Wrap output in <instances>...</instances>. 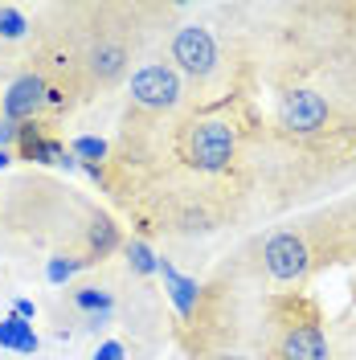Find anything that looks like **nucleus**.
<instances>
[{
    "label": "nucleus",
    "instance_id": "nucleus-1",
    "mask_svg": "<svg viewBox=\"0 0 356 360\" xmlns=\"http://www.w3.org/2000/svg\"><path fill=\"white\" fill-rule=\"evenodd\" d=\"M270 323H274V336H270L267 360H332L324 315L299 291L287 295V299H274Z\"/></svg>",
    "mask_w": 356,
    "mask_h": 360
},
{
    "label": "nucleus",
    "instance_id": "nucleus-2",
    "mask_svg": "<svg viewBox=\"0 0 356 360\" xmlns=\"http://www.w3.org/2000/svg\"><path fill=\"white\" fill-rule=\"evenodd\" d=\"M238 148H242V131L234 127V119H222V115L189 119L177 131V156L193 172H205V176L225 172L238 160Z\"/></svg>",
    "mask_w": 356,
    "mask_h": 360
},
{
    "label": "nucleus",
    "instance_id": "nucleus-3",
    "mask_svg": "<svg viewBox=\"0 0 356 360\" xmlns=\"http://www.w3.org/2000/svg\"><path fill=\"white\" fill-rule=\"evenodd\" d=\"M262 270L283 287H303L307 274L315 270L312 242L303 229H279L262 242Z\"/></svg>",
    "mask_w": 356,
    "mask_h": 360
},
{
    "label": "nucleus",
    "instance_id": "nucleus-4",
    "mask_svg": "<svg viewBox=\"0 0 356 360\" xmlns=\"http://www.w3.org/2000/svg\"><path fill=\"white\" fill-rule=\"evenodd\" d=\"M180 74L168 62H144V66L132 74V103L139 111H152V115H164V111H177L180 107Z\"/></svg>",
    "mask_w": 356,
    "mask_h": 360
},
{
    "label": "nucleus",
    "instance_id": "nucleus-5",
    "mask_svg": "<svg viewBox=\"0 0 356 360\" xmlns=\"http://www.w3.org/2000/svg\"><path fill=\"white\" fill-rule=\"evenodd\" d=\"M172 70L205 82L217 70V41L205 25H180L172 33Z\"/></svg>",
    "mask_w": 356,
    "mask_h": 360
},
{
    "label": "nucleus",
    "instance_id": "nucleus-6",
    "mask_svg": "<svg viewBox=\"0 0 356 360\" xmlns=\"http://www.w3.org/2000/svg\"><path fill=\"white\" fill-rule=\"evenodd\" d=\"M132 66V45L123 33H98L82 53V70H87L90 86H115Z\"/></svg>",
    "mask_w": 356,
    "mask_h": 360
},
{
    "label": "nucleus",
    "instance_id": "nucleus-7",
    "mask_svg": "<svg viewBox=\"0 0 356 360\" xmlns=\"http://www.w3.org/2000/svg\"><path fill=\"white\" fill-rule=\"evenodd\" d=\"M328 119H332V107L319 90L295 86L279 98V127L287 135H315L328 127Z\"/></svg>",
    "mask_w": 356,
    "mask_h": 360
},
{
    "label": "nucleus",
    "instance_id": "nucleus-8",
    "mask_svg": "<svg viewBox=\"0 0 356 360\" xmlns=\"http://www.w3.org/2000/svg\"><path fill=\"white\" fill-rule=\"evenodd\" d=\"M45 90H49L45 74H21V78L8 86V94H4V119H8V123H29V119H37V111L45 107Z\"/></svg>",
    "mask_w": 356,
    "mask_h": 360
},
{
    "label": "nucleus",
    "instance_id": "nucleus-9",
    "mask_svg": "<svg viewBox=\"0 0 356 360\" xmlns=\"http://www.w3.org/2000/svg\"><path fill=\"white\" fill-rule=\"evenodd\" d=\"M160 278H164V291H168V299H172V307H177L180 319H193L201 307V283L197 278H189V274H180L168 258H160Z\"/></svg>",
    "mask_w": 356,
    "mask_h": 360
},
{
    "label": "nucleus",
    "instance_id": "nucleus-10",
    "mask_svg": "<svg viewBox=\"0 0 356 360\" xmlns=\"http://www.w3.org/2000/svg\"><path fill=\"white\" fill-rule=\"evenodd\" d=\"M119 246H123L119 225H115L107 213H94L90 225H87V262H103V258H111Z\"/></svg>",
    "mask_w": 356,
    "mask_h": 360
},
{
    "label": "nucleus",
    "instance_id": "nucleus-11",
    "mask_svg": "<svg viewBox=\"0 0 356 360\" xmlns=\"http://www.w3.org/2000/svg\"><path fill=\"white\" fill-rule=\"evenodd\" d=\"M0 348H13V352H37L42 348V340H37V332H33V323L29 319H21V315H4L0 319Z\"/></svg>",
    "mask_w": 356,
    "mask_h": 360
},
{
    "label": "nucleus",
    "instance_id": "nucleus-12",
    "mask_svg": "<svg viewBox=\"0 0 356 360\" xmlns=\"http://www.w3.org/2000/svg\"><path fill=\"white\" fill-rule=\"evenodd\" d=\"M82 266H90L87 258H74V254H53V258L45 262V278H49L53 287H62V283H70V278H74Z\"/></svg>",
    "mask_w": 356,
    "mask_h": 360
},
{
    "label": "nucleus",
    "instance_id": "nucleus-13",
    "mask_svg": "<svg viewBox=\"0 0 356 360\" xmlns=\"http://www.w3.org/2000/svg\"><path fill=\"white\" fill-rule=\"evenodd\" d=\"M123 254H127V262H132V270L135 274H156L160 270V258L152 254V246L148 242H139V238H132V242H123Z\"/></svg>",
    "mask_w": 356,
    "mask_h": 360
},
{
    "label": "nucleus",
    "instance_id": "nucleus-14",
    "mask_svg": "<svg viewBox=\"0 0 356 360\" xmlns=\"http://www.w3.org/2000/svg\"><path fill=\"white\" fill-rule=\"evenodd\" d=\"M74 307L87 311V315H98V311H115V299L103 287H78L74 291Z\"/></svg>",
    "mask_w": 356,
    "mask_h": 360
},
{
    "label": "nucleus",
    "instance_id": "nucleus-15",
    "mask_svg": "<svg viewBox=\"0 0 356 360\" xmlns=\"http://www.w3.org/2000/svg\"><path fill=\"white\" fill-rule=\"evenodd\" d=\"M29 33V17L17 4H0V41H21Z\"/></svg>",
    "mask_w": 356,
    "mask_h": 360
},
{
    "label": "nucleus",
    "instance_id": "nucleus-16",
    "mask_svg": "<svg viewBox=\"0 0 356 360\" xmlns=\"http://www.w3.org/2000/svg\"><path fill=\"white\" fill-rule=\"evenodd\" d=\"M70 156L78 160V164H103V160H107V139H98V135H78V139L70 143Z\"/></svg>",
    "mask_w": 356,
    "mask_h": 360
},
{
    "label": "nucleus",
    "instance_id": "nucleus-17",
    "mask_svg": "<svg viewBox=\"0 0 356 360\" xmlns=\"http://www.w3.org/2000/svg\"><path fill=\"white\" fill-rule=\"evenodd\" d=\"M123 356H127V348H123L119 340H107V344H98V348H94V356H90V360H123Z\"/></svg>",
    "mask_w": 356,
    "mask_h": 360
},
{
    "label": "nucleus",
    "instance_id": "nucleus-18",
    "mask_svg": "<svg viewBox=\"0 0 356 360\" xmlns=\"http://www.w3.org/2000/svg\"><path fill=\"white\" fill-rule=\"evenodd\" d=\"M8 143H17V123L0 119V152H8Z\"/></svg>",
    "mask_w": 356,
    "mask_h": 360
},
{
    "label": "nucleus",
    "instance_id": "nucleus-19",
    "mask_svg": "<svg viewBox=\"0 0 356 360\" xmlns=\"http://www.w3.org/2000/svg\"><path fill=\"white\" fill-rule=\"evenodd\" d=\"M13 315H21V319H33V315H37V303H33V299H17Z\"/></svg>",
    "mask_w": 356,
    "mask_h": 360
},
{
    "label": "nucleus",
    "instance_id": "nucleus-20",
    "mask_svg": "<svg viewBox=\"0 0 356 360\" xmlns=\"http://www.w3.org/2000/svg\"><path fill=\"white\" fill-rule=\"evenodd\" d=\"M209 360H254V356H246V352H217V356H209Z\"/></svg>",
    "mask_w": 356,
    "mask_h": 360
},
{
    "label": "nucleus",
    "instance_id": "nucleus-21",
    "mask_svg": "<svg viewBox=\"0 0 356 360\" xmlns=\"http://www.w3.org/2000/svg\"><path fill=\"white\" fill-rule=\"evenodd\" d=\"M8 164H13V156H8V152H0V172H4Z\"/></svg>",
    "mask_w": 356,
    "mask_h": 360
}]
</instances>
